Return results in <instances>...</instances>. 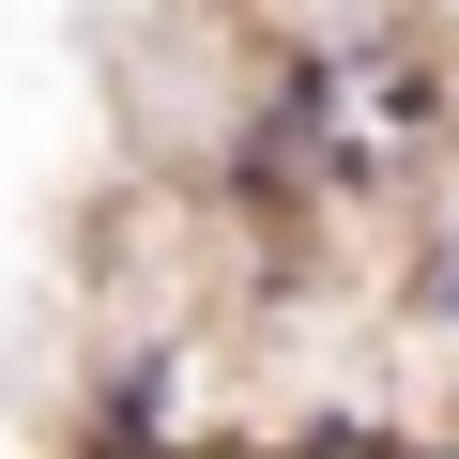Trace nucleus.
Returning a JSON list of instances; mask_svg holds the SVG:
<instances>
[{
    "label": "nucleus",
    "instance_id": "f257e3e1",
    "mask_svg": "<svg viewBox=\"0 0 459 459\" xmlns=\"http://www.w3.org/2000/svg\"><path fill=\"white\" fill-rule=\"evenodd\" d=\"M429 307L459 322V199H444V230H429Z\"/></svg>",
    "mask_w": 459,
    "mask_h": 459
}]
</instances>
